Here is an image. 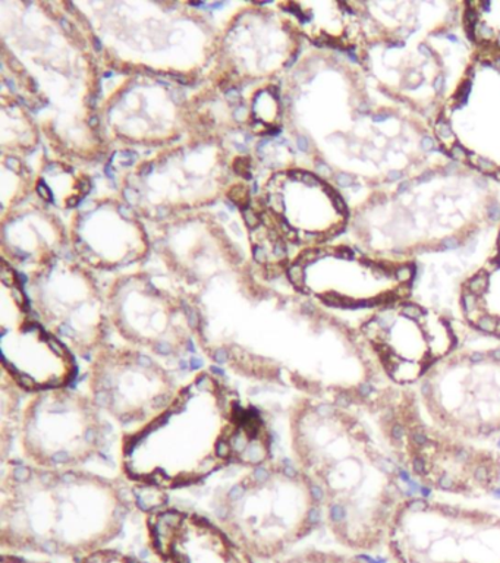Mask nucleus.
I'll return each mask as SVG.
<instances>
[{
	"instance_id": "1",
	"label": "nucleus",
	"mask_w": 500,
	"mask_h": 563,
	"mask_svg": "<svg viewBox=\"0 0 500 563\" xmlns=\"http://www.w3.org/2000/svg\"><path fill=\"white\" fill-rule=\"evenodd\" d=\"M274 461L269 422L218 368H200L151 422L124 433L122 474L143 490L200 486L225 470Z\"/></svg>"
},
{
	"instance_id": "2",
	"label": "nucleus",
	"mask_w": 500,
	"mask_h": 563,
	"mask_svg": "<svg viewBox=\"0 0 500 563\" xmlns=\"http://www.w3.org/2000/svg\"><path fill=\"white\" fill-rule=\"evenodd\" d=\"M2 465V552L78 561L109 548L137 504L122 479L91 470L38 468L23 460Z\"/></svg>"
},
{
	"instance_id": "3",
	"label": "nucleus",
	"mask_w": 500,
	"mask_h": 563,
	"mask_svg": "<svg viewBox=\"0 0 500 563\" xmlns=\"http://www.w3.org/2000/svg\"><path fill=\"white\" fill-rule=\"evenodd\" d=\"M213 518L254 559L285 556L320 526L323 509L293 461L253 466L214 493Z\"/></svg>"
},
{
	"instance_id": "4",
	"label": "nucleus",
	"mask_w": 500,
	"mask_h": 563,
	"mask_svg": "<svg viewBox=\"0 0 500 563\" xmlns=\"http://www.w3.org/2000/svg\"><path fill=\"white\" fill-rule=\"evenodd\" d=\"M111 435L112 421L89 391L60 387L25 399L16 442L21 460L38 468L87 470Z\"/></svg>"
},
{
	"instance_id": "5",
	"label": "nucleus",
	"mask_w": 500,
	"mask_h": 563,
	"mask_svg": "<svg viewBox=\"0 0 500 563\" xmlns=\"http://www.w3.org/2000/svg\"><path fill=\"white\" fill-rule=\"evenodd\" d=\"M181 386L177 369L131 345L107 343L87 373V391L125 433L159 416Z\"/></svg>"
},
{
	"instance_id": "6",
	"label": "nucleus",
	"mask_w": 500,
	"mask_h": 563,
	"mask_svg": "<svg viewBox=\"0 0 500 563\" xmlns=\"http://www.w3.org/2000/svg\"><path fill=\"white\" fill-rule=\"evenodd\" d=\"M113 321L126 345L138 347L175 369H192L208 360L201 339L203 316L186 301L173 302L148 284L122 286L113 298Z\"/></svg>"
},
{
	"instance_id": "7",
	"label": "nucleus",
	"mask_w": 500,
	"mask_h": 563,
	"mask_svg": "<svg viewBox=\"0 0 500 563\" xmlns=\"http://www.w3.org/2000/svg\"><path fill=\"white\" fill-rule=\"evenodd\" d=\"M23 308L15 324H3L0 334L2 373L27 395L71 387L78 377V358L60 339Z\"/></svg>"
},
{
	"instance_id": "8",
	"label": "nucleus",
	"mask_w": 500,
	"mask_h": 563,
	"mask_svg": "<svg viewBox=\"0 0 500 563\" xmlns=\"http://www.w3.org/2000/svg\"><path fill=\"white\" fill-rule=\"evenodd\" d=\"M146 530L164 563H256L216 519L197 510L156 506L146 512Z\"/></svg>"
},
{
	"instance_id": "9",
	"label": "nucleus",
	"mask_w": 500,
	"mask_h": 563,
	"mask_svg": "<svg viewBox=\"0 0 500 563\" xmlns=\"http://www.w3.org/2000/svg\"><path fill=\"white\" fill-rule=\"evenodd\" d=\"M10 376L2 373L0 376V453L3 462L10 461V453L14 451V443L19 438L21 412H23V396Z\"/></svg>"
},
{
	"instance_id": "10",
	"label": "nucleus",
	"mask_w": 500,
	"mask_h": 563,
	"mask_svg": "<svg viewBox=\"0 0 500 563\" xmlns=\"http://www.w3.org/2000/svg\"><path fill=\"white\" fill-rule=\"evenodd\" d=\"M278 563H373V559L368 558L367 554H357V556L348 558L344 556V554L311 549L293 554V556L285 558Z\"/></svg>"
},
{
	"instance_id": "11",
	"label": "nucleus",
	"mask_w": 500,
	"mask_h": 563,
	"mask_svg": "<svg viewBox=\"0 0 500 563\" xmlns=\"http://www.w3.org/2000/svg\"><path fill=\"white\" fill-rule=\"evenodd\" d=\"M76 563H146L142 559L124 552V550L103 548L87 554V556L78 559Z\"/></svg>"
},
{
	"instance_id": "12",
	"label": "nucleus",
	"mask_w": 500,
	"mask_h": 563,
	"mask_svg": "<svg viewBox=\"0 0 500 563\" xmlns=\"http://www.w3.org/2000/svg\"><path fill=\"white\" fill-rule=\"evenodd\" d=\"M476 328L485 333H498L499 319L495 316L481 314L476 321Z\"/></svg>"
},
{
	"instance_id": "13",
	"label": "nucleus",
	"mask_w": 500,
	"mask_h": 563,
	"mask_svg": "<svg viewBox=\"0 0 500 563\" xmlns=\"http://www.w3.org/2000/svg\"><path fill=\"white\" fill-rule=\"evenodd\" d=\"M401 314L407 317V319L411 320H420L421 317L425 316V310L421 306H416V303H402L401 306Z\"/></svg>"
},
{
	"instance_id": "14",
	"label": "nucleus",
	"mask_w": 500,
	"mask_h": 563,
	"mask_svg": "<svg viewBox=\"0 0 500 563\" xmlns=\"http://www.w3.org/2000/svg\"><path fill=\"white\" fill-rule=\"evenodd\" d=\"M0 563H49L36 561V559L27 558L25 554L2 552Z\"/></svg>"
},
{
	"instance_id": "15",
	"label": "nucleus",
	"mask_w": 500,
	"mask_h": 563,
	"mask_svg": "<svg viewBox=\"0 0 500 563\" xmlns=\"http://www.w3.org/2000/svg\"><path fill=\"white\" fill-rule=\"evenodd\" d=\"M437 487L443 492L460 490L459 483L449 474H442L437 477Z\"/></svg>"
},
{
	"instance_id": "16",
	"label": "nucleus",
	"mask_w": 500,
	"mask_h": 563,
	"mask_svg": "<svg viewBox=\"0 0 500 563\" xmlns=\"http://www.w3.org/2000/svg\"><path fill=\"white\" fill-rule=\"evenodd\" d=\"M411 443L416 448L427 446L430 443L429 435L421 427H414L410 433Z\"/></svg>"
},
{
	"instance_id": "17",
	"label": "nucleus",
	"mask_w": 500,
	"mask_h": 563,
	"mask_svg": "<svg viewBox=\"0 0 500 563\" xmlns=\"http://www.w3.org/2000/svg\"><path fill=\"white\" fill-rule=\"evenodd\" d=\"M373 464H375L377 468L384 471L385 474H395L398 471L392 461L381 455H373Z\"/></svg>"
},
{
	"instance_id": "18",
	"label": "nucleus",
	"mask_w": 500,
	"mask_h": 563,
	"mask_svg": "<svg viewBox=\"0 0 500 563\" xmlns=\"http://www.w3.org/2000/svg\"><path fill=\"white\" fill-rule=\"evenodd\" d=\"M403 508L410 514H423L427 512L430 506L425 499H411L407 501V505H403Z\"/></svg>"
},
{
	"instance_id": "19",
	"label": "nucleus",
	"mask_w": 500,
	"mask_h": 563,
	"mask_svg": "<svg viewBox=\"0 0 500 563\" xmlns=\"http://www.w3.org/2000/svg\"><path fill=\"white\" fill-rule=\"evenodd\" d=\"M490 478L493 477H491L489 465L480 464L477 466L476 470H474V479H476L477 483L486 484V486H491Z\"/></svg>"
},
{
	"instance_id": "20",
	"label": "nucleus",
	"mask_w": 500,
	"mask_h": 563,
	"mask_svg": "<svg viewBox=\"0 0 500 563\" xmlns=\"http://www.w3.org/2000/svg\"><path fill=\"white\" fill-rule=\"evenodd\" d=\"M452 456L454 460L458 462V464L467 465L473 460L471 452L468 451L467 448L456 446L454 451H452Z\"/></svg>"
},
{
	"instance_id": "21",
	"label": "nucleus",
	"mask_w": 500,
	"mask_h": 563,
	"mask_svg": "<svg viewBox=\"0 0 500 563\" xmlns=\"http://www.w3.org/2000/svg\"><path fill=\"white\" fill-rule=\"evenodd\" d=\"M412 471H414V474L420 475V477H424V475L429 474L430 466L423 456L416 455L412 460Z\"/></svg>"
},
{
	"instance_id": "22",
	"label": "nucleus",
	"mask_w": 500,
	"mask_h": 563,
	"mask_svg": "<svg viewBox=\"0 0 500 563\" xmlns=\"http://www.w3.org/2000/svg\"><path fill=\"white\" fill-rule=\"evenodd\" d=\"M405 435L407 427L401 424V422H395L393 426H390V439H392V442H402Z\"/></svg>"
},
{
	"instance_id": "23",
	"label": "nucleus",
	"mask_w": 500,
	"mask_h": 563,
	"mask_svg": "<svg viewBox=\"0 0 500 563\" xmlns=\"http://www.w3.org/2000/svg\"><path fill=\"white\" fill-rule=\"evenodd\" d=\"M436 508L438 510V514H442L443 517L454 518V519L463 517V510H460L459 508H456V506L437 505Z\"/></svg>"
},
{
	"instance_id": "24",
	"label": "nucleus",
	"mask_w": 500,
	"mask_h": 563,
	"mask_svg": "<svg viewBox=\"0 0 500 563\" xmlns=\"http://www.w3.org/2000/svg\"><path fill=\"white\" fill-rule=\"evenodd\" d=\"M375 391L376 387L375 385H373L371 382L362 383V385H359L357 389H355V394H357L358 398L362 400L370 398V396L375 394Z\"/></svg>"
},
{
	"instance_id": "25",
	"label": "nucleus",
	"mask_w": 500,
	"mask_h": 563,
	"mask_svg": "<svg viewBox=\"0 0 500 563\" xmlns=\"http://www.w3.org/2000/svg\"><path fill=\"white\" fill-rule=\"evenodd\" d=\"M244 220L245 223L248 224V228H257L260 224V216L253 211L252 209H244Z\"/></svg>"
},
{
	"instance_id": "26",
	"label": "nucleus",
	"mask_w": 500,
	"mask_h": 563,
	"mask_svg": "<svg viewBox=\"0 0 500 563\" xmlns=\"http://www.w3.org/2000/svg\"><path fill=\"white\" fill-rule=\"evenodd\" d=\"M499 430L498 424H493V422H482L480 427H478V434L481 435H491L495 434L496 431Z\"/></svg>"
},
{
	"instance_id": "27",
	"label": "nucleus",
	"mask_w": 500,
	"mask_h": 563,
	"mask_svg": "<svg viewBox=\"0 0 500 563\" xmlns=\"http://www.w3.org/2000/svg\"><path fill=\"white\" fill-rule=\"evenodd\" d=\"M38 196L43 198L45 201H52L54 200V194H52L51 188L47 187L45 183L38 184L37 187Z\"/></svg>"
},
{
	"instance_id": "28",
	"label": "nucleus",
	"mask_w": 500,
	"mask_h": 563,
	"mask_svg": "<svg viewBox=\"0 0 500 563\" xmlns=\"http://www.w3.org/2000/svg\"><path fill=\"white\" fill-rule=\"evenodd\" d=\"M420 391H421V395H423L425 399L433 398L434 389H433L432 382L425 380L423 383V385H421Z\"/></svg>"
},
{
	"instance_id": "29",
	"label": "nucleus",
	"mask_w": 500,
	"mask_h": 563,
	"mask_svg": "<svg viewBox=\"0 0 500 563\" xmlns=\"http://www.w3.org/2000/svg\"><path fill=\"white\" fill-rule=\"evenodd\" d=\"M486 358H489V356H487L485 352H473V354L468 356V361L471 364L485 363Z\"/></svg>"
},
{
	"instance_id": "30",
	"label": "nucleus",
	"mask_w": 500,
	"mask_h": 563,
	"mask_svg": "<svg viewBox=\"0 0 500 563\" xmlns=\"http://www.w3.org/2000/svg\"><path fill=\"white\" fill-rule=\"evenodd\" d=\"M381 421L386 422V424L393 426L395 424V411L393 408H385V411L381 412Z\"/></svg>"
},
{
	"instance_id": "31",
	"label": "nucleus",
	"mask_w": 500,
	"mask_h": 563,
	"mask_svg": "<svg viewBox=\"0 0 500 563\" xmlns=\"http://www.w3.org/2000/svg\"><path fill=\"white\" fill-rule=\"evenodd\" d=\"M266 257L267 254L265 249H262V246H256V249H254V258H256L257 262H266Z\"/></svg>"
},
{
	"instance_id": "32",
	"label": "nucleus",
	"mask_w": 500,
	"mask_h": 563,
	"mask_svg": "<svg viewBox=\"0 0 500 563\" xmlns=\"http://www.w3.org/2000/svg\"><path fill=\"white\" fill-rule=\"evenodd\" d=\"M121 162L124 166L133 165L135 162V154L134 153H124L121 154Z\"/></svg>"
},
{
	"instance_id": "33",
	"label": "nucleus",
	"mask_w": 500,
	"mask_h": 563,
	"mask_svg": "<svg viewBox=\"0 0 500 563\" xmlns=\"http://www.w3.org/2000/svg\"><path fill=\"white\" fill-rule=\"evenodd\" d=\"M275 254H276V257H285V254H287V249H285V244L280 240L276 241Z\"/></svg>"
},
{
	"instance_id": "34",
	"label": "nucleus",
	"mask_w": 500,
	"mask_h": 563,
	"mask_svg": "<svg viewBox=\"0 0 500 563\" xmlns=\"http://www.w3.org/2000/svg\"><path fill=\"white\" fill-rule=\"evenodd\" d=\"M399 478L402 479V482H405L407 484L411 482V475L408 473L405 468H398L397 471Z\"/></svg>"
},
{
	"instance_id": "35",
	"label": "nucleus",
	"mask_w": 500,
	"mask_h": 563,
	"mask_svg": "<svg viewBox=\"0 0 500 563\" xmlns=\"http://www.w3.org/2000/svg\"><path fill=\"white\" fill-rule=\"evenodd\" d=\"M487 356H489L490 360H493L495 363H500V347H496V350L491 351Z\"/></svg>"
},
{
	"instance_id": "36",
	"label": "nucleus",
	"mask_w": 500,
	"mask_h": 563,
	"mask_svg": "<svg viewBox=\"0 0 500 563\" xmlns=\"http://www.w3.org/2000/svg\"><path fill=\"white\" fill-rule=\"evenodd\" d=\"M420 495L423 496V499H425V497L432 496V487L421 486Z\"/></svg>"
},
{
	"instance_id": "37",
	"label": "nucleus",
	"mask_w": 500,
	"mask_h": 563,
	"mask_svg": "<svg viewBox=\"0 0 500 563\" xmlns=\"http://www.w3.org/2000/svg\"><path fill=\"white\" fill-rule=\"evenodd\" d=\"M125 197L129 198L130 201L137 200V192L134 191V189H126Z\"/></svg>"
},
{
	"instance_id": "38",
	"label": "nucleus",
	"mask_w": 500,
	"mask_h": 563,
	"mask_svg": "<svg viewBox=\"0 0 500 563\" xmlns=\"http://www.w3.org/2000/svg\"><path fill=\"white\" fill-rule=\"evenodd\" d=\"M81 188L85 189V192H89L91 189V184L89 179L81 180Z\"/></svg>"
},
{
	"instance_id": "39",
	"label": "nucleus",
	"mask_w": 500,
	"mask_h": 563,
	"mask_svg": "<svg viewBox=\"0 0 500 563\" xmlns=\"http://www.w3.org/2000/svg\"><path fill=\"white\" fill-rule=\"evenodd\" d=\"M491 493H493V496L496 497V499L500 500V487L493 488V490H491Z\"/></svg>"
},
{
	"instance_id": "40",
	"label": "nucleus",
	"mask_w": 500,
	"mask_h": 563,
	"mask_svg": "<svg viewBox=\"0 0 500 563\" xmlns=\"http://www.w3.org/2000/svg\"><path fill=\"white\" fill-rule=\"evenodd\" d=\"M152 170H153V166L147 165L146 167H144V170L142 172V174L148 175V174H151Z\"/></svg>"
},
{
	"instance_id": "41",
	"label": "nucleus",
	"mask_w": 500,
	"mask_h": 563,
	"mask_svg": "<svg viewBox=\"0 0 500 563\" xmlns=\"http://www.w3.org/2000/svg\"><path fill=\"white\" fill-rule=\"evenodd\" d=\"M298 141H300V143H298V145H300V148L305 150L307 148V140L300 139Z\"/></svg>"
},
{
	"instance_id": "42",
	"label": "nucleus",
	"mask_w": 500,
	"mask_h": 563,
	"mask_svg": "<svg viewBox=\"0 0 500 563\" xmlns=\"http://www.w3.org/2000/svg\"><path fill=\"white\" fill-rule=\"evenodd\" d=\"M90 125L91 126H98L99 125V119L98 118H91L90 119Z\"/></svg>"
},
{
	"instance_id": "43",
	"label": "nucleus",
	"mask_w": 500,
	"mask_h": 563,
	"mask_svg": "<svg viewBox=\"0 0 500 563\" xmlns=\"http://www.w3.org/2000/svg\"><path fill=\"white\" fill-rule=\"evenodd\" d=\"M78 205V198H71L69 200L68 206L76 207Z\"/></svg>"
},
{
	"instance_id": "44",
	"label": "nucleus",
	"mask_w": 500,
	"mask_h": 563,
	"mask_svg": "<svg viewBox=\"0 0 500 563\" xmlns=\"http://www.w3.org/2000/svg\"><path fill=\"white\" fill-rule=\"evenodd\" d=\"M498 446H499V449H500V439H499V442H498Z\"/></svg>"
}]
</instances>
